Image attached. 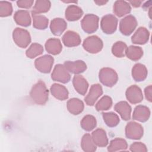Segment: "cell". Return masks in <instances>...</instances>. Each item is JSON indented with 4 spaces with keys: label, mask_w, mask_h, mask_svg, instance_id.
<instances>
[{
    "label": "cell",
    "mask_w": 152,
    "mask_h": 152,
    "mask_svg": "<svg viewBox=\"0 0 152 152\" xmlns=\"http://www.w3.org/2000/svg\"><path fill=\"white\" fill-rule=\"evenodd\" d=\"M125 135L129 139H140L143 135V128L137 122H130L126 126Z\"/></svg>",
    "instance_id": "obj_10"
},
{
    "label": "cell",
    "mask_w": 152,
    "mask_h": 152,
    "mask_svg": "<svg viewBox=\"0 0 152 152\" xmlns=\"http://www.w3.org/2000/svg\"><path fill=\"white\" fill-rule=\"evenodd\" d=\"M95 3H96L97 5H104L107 2V1H94Z\"/></svg>",
    "instance_id": "obj_43"
},
{
    "label": "cell",
    "mask_w": 152,
    "mask_h": 152,
    "mask_svg": "<svg viewBox=\"0 0 152 152\" xmlns=\"http://www.w3.org/2000/svg\"><path fill=\"white\" fill-rule=\"evenodd\" d=\"M33 20V26L37 29L44 30L48 25V19L44 15L32 14Z\"/></svg>",
    "instance_id": "obj_32"
},
{
    "label": "cell",
    "mask_w": 152,
    "mask_h": 152,
    "mask_svg": "<svg viewBox=\"0 0 152 152\" xmlns=\"http://www.w3.org/2000/svg\"><path fill=\"white\" fill-rule=\"evenodd\" d=\"M96 118L90 115L85 116L81 121V126L87 131H90L96 126Z\"/></svg>",
    "instance_id": "obj_33"
},
{
    "label": "cell",
    "mask_w": 152,
    "mask_h": 152,
    "mask_svg": "<svg viewBox=\"0 0 152 152\" xmlns=\"http://www.w3.org/2000/svg\"><path fill=\"white\" fill-rule=\"evenodd\" d=\"M118 19L112 14L104 15L101 20L100 26L102 31L106 34L114 33L117 28Z\"/></svg>",
    "instance_id": "obj_6"
},
{
    "label": "cell",
    "mask_w": 152,
    "mask_h": 152,
    "mask_svg": "<svg viewBox=\"0 0 152 152\" xmlns=\"http://www.w3.org/2000/svg\"><path fill=\"white\" fill-rule=\"evenodd\" d=\"M50 8V2L49 1H37L31 11L32 14H39L40 13L48 12Z\"/></svg>",
    "instance_id": "obj_31"
},
{
    "label": "cell",
    "mask_w": 152,
    "mask_h": 152,
    "mask_svg": "<svg viewBox=\"0 0 152 152\" xmlns=\"http://www.w3.org/2000/svg\"><path fill=\"white\" fill-rule=\"evenodd\" d=\"M149 38V32L145 27H141L132 36L131 40L135 44L143 45L147 42Z\"/></svg>",
    "instance_id": "obj_15"
},
{
    "label": "cell",
    "mask_w": 152,
    "mask_h": 152,
    "mask_svg": "<svg viewBox=\"0 0 152 152\" xmlns=\"http://www.w3.org/2000/svg\"><path fill=\"white\" fill-rule=\"evenodd\" d=\"M49 91L46 85L42 81L34 84L30 91L31 100L38 104H44L48 100Z\"/></svg>",
    "instance_id": "obj_1"
},
{
    "label": "cell",
    "mask_w": 152,
    "mask_h": 152,
    "mask_svg": "<svg viewBox=\"0 0 152 152\" xmlns=\"http://www.w3.org/2000/svg\"><path fill=\"white\" fill-rule=\"evenodd\" d=\"M150 114V112L147 107L142 105H138L134 110L132 118L134 119L144 122L148 119Z\"/></svg>",
    "instance_id": "obj_16"
},
{
    "label": "cell",
    "mask_w": 152,
    "mask_h": 152,
    "mask_svg": "<svg viewBox=\"0 0 152 152\" xmlns=\"http://www.w3.org/2000/svg\"><path fill=\"white\" fill-rule=\"evenodd\" d=\"M137 25V22L135 18L132 15H129L121 20L119 30L122 34L128 36L133 32Z\"/></svg>",
    "instance_id": "obj_7"
},
{
    "label": "cell",
    "mask_w": 152,
    "mask_h": 152,
    "mask_svg": "<svg viewBox=\"0 0 152 152\" xmlns=\"http://www.w3.org/2000/svg\"><path fill=\"white\" fill-rule=\"evenodd\" d=\"M126 97L128 101L132 104L138 103L141 102L143 99L141 90L136 85H132L127 89Z\"/></svg>",
    "instance_id": "obj_11"
},
{
    "label": "cell",
    "mask_w": 152,
    "mask_h": 152,
    "mask_svg": "<svg viewBox=\"0 0 152 152\" xmlns=\"http://www.w3.org/2000/svg\"><path fill=\"white\" fill-rule=\"evenodd\" d=\"M71 78V75L65 66L61 64L56 65L52 73V79L62 83H68Z\"/></svg>",
    "instance_id": "obj_9"
},
{
    "label": "cell",
    "mask_w": 152,
    "mask_h": 152,
    "mask_svg": "<svg viewBox=\"0 0 152 152\" xmlns=\"http://www.w3.org/2000/svg\"><path fill=\"white\" fill-rule=\"evenodd\" d=\"M131 10L129 3L124 1H116L113 5V12L119 17L129 14Z\"/></svg>",
    "instance_id": "obj_23"
},
{
    "label": "cell",
    "mask_w": 152,
    "mask_h": 152,
    "mask_svg": "<svg viewBox=\"0 0 152 152\" xmlns=\"http://www.w3.org/2000/svg\"><path fill=\"white\" fill-rule=\"evenodd\" d=\"M83 14L81 8L77 5H69L65 11V17L68 21H75L80 19Z\"/></svg>",
    "instance_id": "obj_21"
},
{
    "label": "cell",
    "mask_w": 152,
    "mask_h": 152,
    "mask_svg": "<svg viewBox=\"0 0 152 152\" xmlns=\"http://www.w3.org/2000/svg\"><path fill=\"white\" fill-rule=\"evenodd\" d=\"M128 145L126 141L122 138H117L110 141V145L108 147L109 151H116L119 150H125L127 148Z\"/></svg>",
    "instance_id": "obj_29"
},
{
    "label": "cell",
    "mask_w": 152,
    "mask_h": 152,
    "mask_svg": "<svg viewBox=\"0 0 152 152\" xmlns=\"http://www.w3.org/2000/svg\"><path fill=\"white\" fill-rule=\"evenodd\" d=\"M103 118L106 124L109 127L116 126L119 122L118 116L113 112L103 113Z\"/></svg>",
    "instance_id": "obj_34"
},
{
    "label": "cell",
    "mask_w": 152,
    "mask_h": 152,
    "mask_svg": "<svg viewBox=\"0 0 152 152\" xmlns=\"http://www.w3.org/2000/svg\"><path fill=\"white\" fill-rule=\"evenodd\" d=\"M144 92L146 99L149 102H151V86L147 87L144 90Z\"/></svg>",
    "instance_id": "obj_41"
},
{
    "label": "cell",
    "mask_w": 152,
    "mask_h": 152,
    "mask_svg": "<svg viewBox=\"0 0 152 152\" xmlns=\"http://www.w3.org/2000/svg\"><path fill=\"white\" fill-rule=\"evenodd\" d=\"M81 145L84 151L92 152L96 150V145L89 134H86L83 135Z\"/></svg>",
    "instance_id": "obj_28"
},
{
    "label": "cell",
    "mask_w": 152,
    "mask_h": 152,
    "mask_svg": "<svg viewBox=\"0 0 152 152\" xmlns=\"http://www.w3.org/2000/svg\"><path fill=\"white\" fill-rule=\"evenodd\" d=\"M52 94L60 100H65L68 97V91L66 87L58 84H53L50 87Z\"/></svg>",
    "instance_id": "obj_25"
},
{
    "label": "cell",
    "mask_w": 152,
    "mask_h": 152,
    "mask_svg": "<svg viewBox=\"0 0 152 152\" xmlns=\"http://www.w3.org/2000/svg\"><path fill=\"white\" fill-rule=\"evenodd\" d=\"M141 1H129V3L131 4V5L134 7H140V5L141 4Z\"/></svg>",
    "instance_id": "obj_42"
},
{
    "label": "cell",
    "mask_w": 152,
    "mask_h": 152,
    "mask_svg": "<svg viewBox=\"0 0 152 152\" xmlns=\"http://www.w3.org/2000/svg\"><path fill=\"white\" fill-rule=\"evenodd\" d=\"M12 12V7L8 1H0V16L1 17L11 15Z\"/></svg>",
    "instance_id": "obj_38"
},
{
    "label": "cell",
    "mask_w": 152,
    "mask_h": 152,
    "mask_svg": "<svg viewBox=\"0 0 152 152\" xmlns=\"http://www.w3.org/2000/svg\"><path fill=\"white\" fill-rule=\"evenodd\" d=\"M112 105V100L108 96H103L96 104V108L97 111L108 110Z\"/></svg>",
    "instance_id": "obj_37"
},
{
    "label": "cell",
    "mask_w": 152,
    "mask_h": 152,
    "mask_svg": "<svg viewBox=\"0 0 152 152\" xmlns=\"http://www.w3.org/2000/svg\"><path fill=\"white\" fill-rule=\"evenodd\" d=\"M117 73L112 68H103L99 72V80L100 82L107 87L113 86L118 81Z\"/></svg>",
    "instance_id": "obj_2"
},
{
    "label": "cell",
    "mask_w": 152,
    "mask_h": 152,
    "mask_svg": "<svg viewBox=\"0 0 152 152\" xmlns=\"http://www.w3.org/2000/svg\"><path fill=\"white\" fill-rule=\"evenodd\" d=\"M143 55L142 49L138 46H130L126 48L125 55L131 60L137 61L140 59Z\"/></svg>",
    "instance_id": "obj_30"
},
{
    "label": "cell",
    "mask_w": 152,
    "mask_h": 152,
    "mask_svg": "<svg viewBox=\"0 0 152 152\" xmlns=\"http://www.w3.org/2000/svg\"><path fill=\"white\" fill-rule=\"evenodd\" d=\"M62 42L66 46L74 47L80 44L81 39L77 33L73 31H68L64 34Z\"/></svg>",
    "instance_id": "obj_14"
},
{
    "label": "cell",
    "mask_w": 152,
    "mask_h": 152,
    "mask_svg": "<svg viewBox=\"0 0 152 152\" xmlns=\"http://www.w3.org/2000/svg\"><path fill=\"white\" fill-rule=\"evenodd\" d=\"M46 51L52 55L59 54L62 49L61 41L58 39L52 38L48 40L45 43Z\"/></svg>",
    "instance_id": "obj_24"
},
{
    "label": "cell",
    "mask_w": 152,
    "mask_h": 152,
    "mask_svg": "<svg viewBox=\"0 0 152 152\" xmlns=\"http://www.w3.org/2000/svg\"><path fill=\"white\" fill-rule=\"evenodd\" d=\"M64 66L69 72L75 74L83 72L87 69L86 63L80 60L76 61H66L64 63Z\"/></svg>",
    "instance_id": "obj_13"
},
{
    "label": "cell",
    "mask_w": 152,
    "mask_h": 152,
    "mask_svg": "<svg viewBox=\"0 0 152 152\" xmlns=\"http://www.w3.org/2000/svg\"><path fill=\"white\" fill-rule=\"evenodd\" d=\"M54 59L50 55H45L36 59L34 65L36 68L41 72L49 73L51 71Z\"/></svg>",
    "instance_id": "obj_8"
},
{
    "label": "cell",
    "mask_w": 152,
    "mask_h": 152,
    "mask_svg": "<svg viewBox=\"0 0 152 152\" xmlns=\"http://www.w3.org/2000/svg\"><path fill=\"white\" fill-rule=\"evenodd\" d=\"M102 93V87L100 84H96L92 85L90 87L88 94L84 99L86 104L88 106H93Z\"/></svg>",
    "instance_id": "obj_12"
},
{
    "label": "cell",
    "mask_w": 152,
    "mask_h": 152,
    "mask_svg": "<svg viewBox=\"0 0 152 152\" xmlns=\"http://www.w3.org/2000/svg\"><path fill=\"white\" fill-rule=\"evenodd\" d=\"M127 46L126 45L122 42H117L112 46V53L116 57L121 58L125 55Z\"/></svg>",
    "instance_id": "obj_36"
},
{
    "label": "cell",
    "mask_w": 152,
    "mask_h": 152,
    "mask_svg": "<svg viewBox=\"0 0 152 152\" xmlns=\"http://www.w3.org/2000/svg\"><path fill=\"white\" fill-rule=\"evenodd\" d=\"M67 27L65 21L60 18H54L50 23V28L52 33L55 36H60Z\"/></svg>",
    "instance_id": "obj_18"
},
{
    "label": "cell",
    "mask_w": 152,
    "mask_h": 152,
    "mask_svg": "<svg viewBox=\"0 0 152 152\" xmlns=\"http://www.w3.org/2000/svg\"><path fill=\"white\" fill-rule=\"evenodd\" d=\"M33 1H18L17 4L18 7L23 8H30L33 4Z\"/></svg>",
    "instance_id": "obj_40"
},
{
    "label": "cell",
    "mask_w": 152,
    "mask_h": 152,
    "mask_svg": "<svg viewBox=\"0 0 152 152\" xmlns=\"http://www.w3.org/2000/svg\"><path fill=\"white\" fill-rule=\"evenodd\" d=\"M115 110L120 115L122 119L128 121L130 119L131 107L126 102L122 101L117 103L115 106Z\"/></svg>",
    "instance_id": "obj_17"
},
{
    "label": "cell",
    "mask_w": 152,
    "mask_h": 152,
    "mask_svg": "<svg viewBox=\"0 0 152 152\" xmlns=\"http://www.w3.org/2000/svg\"><path fill=\"white\" fill-rule=\"evenodd\" d=\"M92 138L95 144L99 147H105L108 144L106 132L103 129L99 128L93 131L92 133Z\"/></svg>",
    "instance_id": "obj_20"
},
{
    "label": "cell",
    "mask_w": 152,
    "mask_h": 152,
    "mask_svg": "<svg viewBox=\"0 0 152 152\" xmlns=\"http://www.w3.org/2000/svg\"><path fill=\"white\" fill-rule=\"evenodd\" d=\"M132 75L135 81H142L147 77V69L144 65L137 64L132 68Z\"/></svg>",
    "instance_id": "obj_26"
},
{
    "label": "cell",
    "mask_w": 152,
    "mask_h": 152,
    "mask_svg": "<svg viewBox=\"0 0 152 152\" xmlns=\"http://www.w3.org/2000/svg\"><path fill=\"white\" fill-rule=\"evenodd\" d=\"M130 150L132 151H147V149L145 145L140 142H135L131 144L130 147Z\"/></svg>",
    "instance_id": "obj_39"
},
{
    "label": "cell",
    "mask_w": 152,
    "mask_h": 152,
    "mask_svg": "<svg viewBox=\"0 0 152 152\" xmlns=\"http://www.w3.org/2000/svg\"><path fill=\"white\" fill-rule=\"evenodd\" d=\"M74 87L75 90L80 94L84 95L87 92L88 84L87 80L82 75H75L72 80Z\"/></svg>",
    "instance_id": "obj_19"
},
{
    "label": "cell",
    "mask_w": 152,
    "mask_h": 152,
    "mask_svg": "<svg viewBox=\"0 0 152 152\" xmlns=\"http://www.w3.org/2000/svg\"><path fill=\"white\" fill-rule=\"evenodd\" d=\"M43 52V46L37 43H33L29 48L26 50V55L28 58H34L40 55Z\"/></svg>",
    "instance_id": "obj_35"
},
{
    "label": "cell",
    "mask_w": 152,
    "mask_h": 152,
    "mask_svg": "<svg viewBox=\"0 0 152 152\" xmlns=\"http://www.w3.org/2000/svg\"><path fill=\"white\" fill-rule=\"evenodd\" d=\"M103 42L97 36L88 37L84 40L83 46L84 49L91 53L99 52L103 48Z\"/></svg>",
    "instance_id": "obj_5"
},
{
    "label": "cell",
    "mask_w": 152,
    "mask_h": 152,
    "mask_svg": "<svg viewBox=\"0 0 152 152\" xmlns=\"http://www.w3.org/2000/svg\"><path fill=\"white\" fill-rule=\"evenodd\" d=\"M15 23L20 26L27 27L31 24V18L29 12L26 10H18L14 16Z\"/></svg>",
    "instance_id": "obj_22"
},
{
    "label": "cell",
    "mask_w": 152,
    "mask_h": 152,
    "mask_svg": "<svg viewBox=\"0 0 152 152\" xmlns=\"http://www.w3.org/2000/svg\"><path fill=\"white\" fill-rule=\"evenodd\" d=\"M99 17L94 14L86 15L81 21L83 30L87 33H92L96 31L99 27Z\"/></svg>",
    "instance_id": "obj_4"
},
{
    "label": "cell",
    "mask_w": 152,
    "mask_h": 152,
    "mask_svg": "<svg viewBox=\"0 0 152 152\" xmlns=\"http://www.w3.org/2000/svg\"><path fill=\"white\" fill-rule=\"evenodd\" d=\"M12 37L15 44L20 48H26L31 42L28 31L21 28H16L12 33Z\"/></svg>",
    "instance_id": "obj_3"
},
{
    "label": "cell",
    "mask_w": 152,
    "mask_h": 152,
    "mask_svg": "<svg viewBox=\"0 0 152 152\" xmlns=\"http://www.w3.org/2000/svg\"><path fill=\"white\" fill-rule=\"evenodd\" d=\"M67 108L69 112L73 115H78L84 109V104L81 100L77 98H72L67 102Z\"/></svg>",
    "instance_id": "obj_27"
}]
</instances>
